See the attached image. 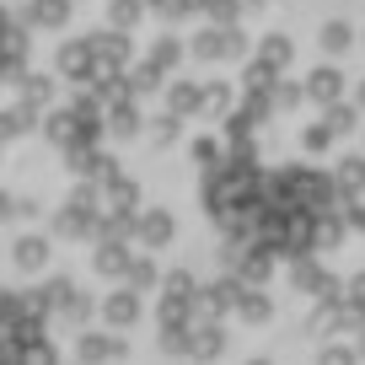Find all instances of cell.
<instances>
[{"label": "cell", "instance_id": "3957f363", "mask_svg": "<svg viewBox=\"0 0 365 365\" xmlns=\"http://www.w3.org/2000/svg\"><path fill=\"white\" fill-rule=\"evenodd\" d=\"M242 317H247V322H263V317H269V301H247V307H242Z\"/></svg>", "mask_w": 365, "mask_h": 365}, {"label": "cell", "instance_id": "6da1fadb", "mask_svg": "<svg viewBox=\"0 0 365 365\" xmlns=\"http://www.w3.org/2000/svg\"><path fill=\"white\" fill-rule=\"evenodd\" d=\"M135 312H140L135 301H129V296H118L113 307H108V317H113V322H129V317H135Z\"/></svg>", "mask_w": 365, "mask_h": 365}, {"label": "cell", "instance_id": "7a4b0ae2", "mask_svg": "<svg viewBox=\"0 0 365 365\" xmlns=\"http://www.w3.org/2000/svg\"><path fill=\"white\" fill-rule=\"evenodd\" d=\"M215 349H220V339H215V333H199V339H194V354H199V360H210Z\"/></svg>", "mask_w": 365, "mask_h": 365}]
</instances>
